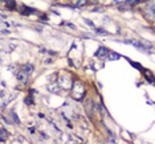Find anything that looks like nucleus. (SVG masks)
Wrapping results in <instances>:
<instances>
[{
	"label": "nucleus",
	"mask_w": 155,
	"mask_h": 144,
	"mask_svg": "<svg viewBox=\"0 0 155 144\" xmlns=\"http://www.w3.org/2000/svg\"><path fill=\"white\" fill-rule=\"evenodd\" d=\"M48 90L50 91V93H54V94H59L60 90H61V87L59 86V83H52L49 85V87H48Z\"/></svg>",
	"instance_id": "3"
},
{
	"label": "nucleus",
	"mask_w": 155,
	"mask_h": 144,
	"mask_svg": "<svg viewBox=\"0 0 155 144\" xmlns=\"http://www.w3.org/2000/svg\"><path fill=\"white\" fill-rule=\"evenodd\" d=\"M125 0H112V3H114V4H119V3H123Z\"/></svg>",
	"instance_id": "8"
},
{
	"label": "nucleus",
	"mask_w": 155,
	"mask_h": 144,
	"mask_svg": "<svg viewBox=\"0 0 155 144\" xmlns=\"http://www.w3.org/2000/svg\"><path fill=\"white\" fill-rule=\"evenodd\" d=\"M23 72L27 73V74H31L32 72H33V65H31V63H27V65L23 66Z\"/></svg>",
	"instance_id": "4"
},
{
	"label": "nucleus",
	"mask_w": 155,
	"mask_h": 144,
	"mask_svg": "<svg viewBox=\"0 0 155 144\" xmlns=\"http://www.w3.org/2000/svg\"><path fill=\"white\" fill-rule=\"evenodd\" d=\"M3 141H4V140H3V138H0V143H3Z\"/></svg>",
	"instance_id": "10"
},
{
	"label": "nucleus",
	"mask_w": 155,
	"mask_h": 144,
	"mask_svg": "<svg viewBox=\"0 0 155 144\" xmlns=\"http://www.w3.org/2000/svg\"><path fill=\"white\" fill-rule=\"evenodd\" d=\"M85 21H86V23H87V24H89V25H90V27H93V23L90 21V20H85Z\"/></svg>",
	"instance_id": "9"
},
{
	"label": "nucleus",
	"mask_w": 155,
	"mask_h": 144,
	"mask_svg": "<svg viewBox=\"0 0 155 144\" xmlns=\"http://www.w3.org/2000/svg\"><path fill=\"white\" fill-rule=\"evenodd\" d=\"M147 8H149L150 17H151V19H154V1H150L149 5H147Z\"/></svg>",
	"instance_id": "6"
},
{
	"label": "nucleus",
	"mask_w": 155,
	"mask_h": 144,
	"mask_svg": "<svg viewBox=\"0 0 155 144\" xmlns=\"http://www.w3.org/2000/svg\"><path fill=\"white\" fill-rule=\"evenodd\" d=\"M59 86L62 89H72L73 86V82H72V78L69 75H60L59 77Z\"/></svg>",
	"instance_id": "1"
},
{
	"label": "nucleus",
	"mask_w": 155,
	"mask_h": 144,
	"mask_svg": "<svg viewBox=\"0 0 155 144\" xmlns=\"http://www.w3.org/2000/svg\"><path fill=\"white\" fill-rule=\"evenodd\" d=\"M72 4L74 7H82L86 4V0H72Z\"/></svg>",
	"instance_id": "5"
},
{
	"label": "nucleus",
	"mask_w": 155,
	"mask_h": 144,
	"mask_svg": "<svg viewBox=\"0 0 155 144\" xmlns=\"http://www.w3.org/2000/svg\"><path fill=\"white\" fill-rule=\"evenodd\" d=\"M4 19V17H3V16H1V15H0V20H3Z\"/></svg>",
	"instance_id": "11"
},
{
	"label": "nucleus",
	"mask_w": 155,
	"mask_h": 144,
	"mask_svg": "<svg viewBox=\"0 0 155 144\" xmlns=\"http://www.w3.org/2000/svg\"><path fill=\"white\" fill-rule=\"evenodd\" d=\"M17 141H20V143H27V140H25L23 136H17Z\"/></svg>",
	"instance_id": "7"
},
{
	"label": "nucleus",
	"mask_w": 155,
	"mask_h": 144,
	"mask_svg": "<svg viewBox=\"0 0 155 144\" xmlns=\"http://www.w3.org/2000/svg\"><path fill=\"white\" fill-rule=\"evenodd\" d=\"M16 78H17V81H19V82L25 83V82L28 81V74H27V73H24L21 70V72H19L17 74H16Z\"/></svg>",
	"instance_id": "2"
}]
</instances>
